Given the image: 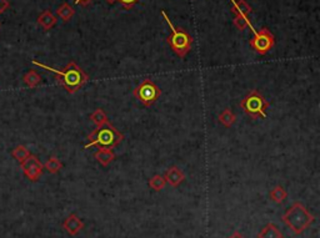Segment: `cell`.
Wrapping results in <instances>:
<instances>
[{
    "instance_id": "ba28073f",
    "label": "cell",
    "mask_w": 320,
    "mask_h": 238,
    "mask_svg": "<svg viewBox=\"0 0 320 238\" xmlns=\"http://www.w3.org/2000/svg\"><path fill=\"white\" fill-rule=\"evenodd\" d=\"M20 166H22V170L25 176L33 182L38 181L39 177L43 175L44 165L40 162V160L34 155H30L24 162L20 163Z\"/></svg>"
},
{
    "instance_id": "cb8c5ba5",
    "label": "cell",
    "mask_w": 320,
    "mask_h": 238,
    "mask_svg": "<svg viewBox=\"0 0 320 238\" xmlns=\"http://www.w3.org/2000/svg\"><path fill=\"white\" fill-rule=\"evenodd\" d=\"M116 1H118V3H120L124 8L132 9L135 4L139 3L140 0H116Z\"/></svg>"
},
{
    "instance_id": "5bb4252c",
    "label": "cell",
    "mask_w": 320,
    "mask_h": 238,
    "mask_svg": "<svg viewBox=\"0 0 320 238\" xmlns=\"http://www.w3.org/2000/svg\"><path fill=\"white\" fill-rule=\"evenodd\" d=\"M258 238H283V233L274 223H268L263 230L259 232Z\"/></svg>"
},
{
    "instance_id": "7c38bea8",
    "label": "cell",
    "mask_w": 320,
    "mask_h": 238,
    "mask_svg": "<svg viewBox=\"0 0 320 238\" xmlns=\"http://www.w3.org/2000/svg\"><path fill=\"white\" fill-rule=\"evenodd\" d=\"M94 157L102 166H108L115 160V153L113 150H108V149H99L97 152L94 153Z\"/></svg>"
},
{
    "instance_id": "52a82bcc",
    "label": "cell",
    "mask_w": 320,
    "mask_h": 238,
    "mask_svg": "<svg viewBox=\"0 0 320 238\" xmlns=\"http://www.w3.org/2000/svg\"><path fill=\"white\" fill-rule=\"evenodd\" d=\"M253 38L250 39L249 44L260 55H265L269 53L275 44V38L273 32L268 28H261L260 30H255L253 32Z\"/></svg>"
},
{
    "instance_id": "603a6c76",
    "label": "cell",
    "mask_w": 320,
    "mask_h": 238,
    "mask_svg": "<svg viewBox=\"0 0 320 238\" xmlns=\"http://www.w3.org/2000/svg\"><path fill=\"white\" fill-rule=\"evenodd\" d=\"M234 25L235 27L238 28V29L240 30V31H242V30H244L245 28H250L251 29V31H255V29H254L253 28V25H251V23H250V20L248 19V16H245V15H237L234 18Z\"/></svg>"
},
{
    "instance_id": "9a60e30c",
    "label": "cell",
    "mask_w": 320,
    "mask_h": 238,
    "mask_svg": "<svg viewBox=\"0 0 320 238\" xmlns=\"http://www.w3.org/2000/svg\"><path fill=\"white\" fill-rule=\"evenodd\" d=\"M235 121H237V116H235V114L233 113L230 109L223 110L220 113V115H219V122H220L224 127H226V129L232 127Z\"/></svg>"
},
{
    "instance_id": "30bf717a",
    "label": "cell",
    "mask_w": 320,
    "mask_h": 238,
    "mask_svg": "<svg viewBox=\"0 0 320 238\" xmlns=\"http://www.w3.org/2000/svg\"><path fill=\"white\" fill-rule=\"evenodd\" d=\"M164 178L167 181V183H169L173 187H178L180 186V183H183L185 179V175L178 166H172L164 175Z\"/></svg>"
},
{
    "instance_id": "2e32d148",
    "label": "cell",
    "mask_w": 320,
    "mask_h": 238,
    "mask_svg": "<svg viewBox=\"0 0 320 238\" xmlns=\"http://www.w3.org/2000/svg\"><path fill=\"white\" fill-rule=\"evenodd\" d=\"M74 14H75V10H74V9L71 8L68 3H63L57 10V15L59 16L60 19H62L64 23L69 22V20L74 16Z\"/></svg>"
},
{
    "instance_id": "44dd1931",
    "label": "cell",
    "mask_w": 320,
    "mask_h": 238,
    "mask_svg": "<svg viewBox=\"0 0 320 238\" xmlns=\"http://www.w3.org/2000/svg\"><path fill=\"white\" fill-rule=\"evenodd\" d=\"M269 196L275 204H282V202H284L285 198L288 197V193H286V191L284 190L282 186H275V187L270 191Z\"/></svg>"
},
{
    "instance_id": "ffe728a7",
    "label": "cell",
    "mask_w": 320,
    "mask_h": 238,
    "mask_svg": "<svg viewBox=\"0 0 320 238\" xmlns=\"http://www.w3.org/2000/svg\"><path fill=\"white\" fill-rule=\"evenodd\" d=\"M44 167H45V170L49 172V174H58V172L63 169V163L60 162V160L58 157L51 156V157H49V160L45 162Z\"/></svg>"
},
{
    "instance_id": "4316f807",
    "label": "cell",
    "mask_w": 320,
    "mask_h": 238,
    "mask_svg": "<svg viewBox=\"0 0 320 238\" xmlns=\"http://www.w3.org/2000/svg\"><path fill=\"white\" fill-rule=\"evenodd\" d=\"M229 238H244V237H243V235H240L239 232H234Z\"/></svg>"
},
{
    "instance_id": "e0dca14e",
    "label": "cell",
    "mask_w": 320,
    "mask_h": 238,
    "mask_svg": "<svg viewBox=\"0 0 320 238\" xmlns=\"http://www.w3.org/2000/svg\"><path fill=\"white\" fill-rule=\"evenodd\" d=\"M23 80H24L25 85L30 89L36 88V86L41 83L40 75H39L36 71H34V70H30V71H28L27 74L24 75V78H23Z\"/></svg>"
},
{
    "instance_id": "ac0fdd59",
    "label": "cell",
    "mask_w": 320,
    "mask_h": 238,
    "mask_svg": "<svg viewBox=\"0 0 320 238\" xmlns=\"http://www.w3.org/2000/svg\"><path fill=\"white\" fill-rule=\"evenodd\" d=\"M90 120L95 123L97 127H100V126L105 125V123H108V116H107V113H105L103 109H97L94 113L90 115Z\"/></svg>"
},
{
    "instance_id": "7402d4cb",
    "label": "cell",
    "mask_w": 320,
    "mask_h": 238,
    "mask_svg": "<svg viewBox=\"0 0 320 238\" xmlns=\"http://www.w3.org/2000/svg\"><path fill=\"white\" fill-rule=\"evenodd\" d=\"M165 185H167V181H165L164 176H162V175H155V176L149 179V186L154 191H162L165 187Z\"/></svg>"
},
{
    "instance_id": "7a4b0ae2",
    "label": "cell",
    "mask_w": 320,
    "mask_h": 238,
    "mask_svg": "<svg viewBox=\"0 0 320 238\" xmlns=\"http://www.w3.org/2000/svg\"><path fill=\"white\" fill-rule=\"evenodd\" d=\"M89 142L84 146V150L89 148L108 149L113 150L124 140V135L110 122L97 127L92 134L88 136Z\"/></svg>"
},
{
    "instance_id": "6da1fadb",
    "label": "cell",
    "mask_w": 320,
    "mask_h": 238,
    "mask_svg": "<svg viewBox=\"0 0 320 238\" xmlns=\"http://www.w3.org/2000/svg\"><path fill=\"white\" fill-rule=\"evenodd\" d=\"M33 64L55 74V75H57L58 83H59L69 94H75L76 91L80 90L89 80L88 74H86L75 61L68 62L67 66L60 70L50 67L48 66V65H44L39 61H35V60L33 61Z\"/></svg>"
},
{
    "instance_id": "8fae6325",
    "label": "cell",
    "mask_w": 320,
    "mask_h": 238,
    "mask_svg": "<svg viewBox=\"0 0 320 238\" xmlns=\"http://www.w3.org/2000/svg\"><path fill=\"white\" fill-rule=\"evenodd\" d=\"M57 22H58L57 16L51 13L50 10L43 11V13L38 16V24L40 25L45 31L53 29V28L57 25Z\"/></svg>"
},
{
    "instance_id": "484cf974",
    "label": "cell",
    "mask_w": 320,
    "mask_h": 238,
    "mask_svg": "<svg viewBox=\"0 0 320 238\" xmlns=\"http://www.w3.org/2000/svg\"><path fill=\"white\" fill-rule=\"evenodd\" d=\"M92 1L93 0H74V3H75L76 5H81V6L89 5Z\"/></svg>"
},
{
    "instance_id": "5b68a950",
    "label": "cell",
    "mask_w": 320,
    "mask_h": 238,
    "mask_svg": "<svg viewBox=\"0 0 320 238\" xmlns=\"http://www.w3.org/2000/svg\"><path fill=\"white\" fill-rule=\"evenodd\" d=\"M240 106L245 111L247 115L253 119H265L266 110L269 107V101H266L265 97L259 92L253 90L240 101Z\"/></svg>"
},
{
    "instance_id": "d4e9b609",
    "label": "cell",
    "mask_w": 320,
    "mask_h": 238,
    "mask_svg": "<svg viewBox=\"0 0 320 238\" xmlns=\"http://www.w3.org/2000/svg\"><path fill=\"white\" fill-rule=\"evenodd\" d=\"M10 4H9L8 0H0V14H3L4 11L8 10Z\"/></svg>"
},
{
    "instance_id": "277c9868",
    "label": "cell",
    "mask_w": 320,
    "mask_h": 238,
    "mask_svg": "<svg viewBox=\"0 0 320 238\" xmlns=\"http://www.w3.org/2000/svg\"><path fill=\"white\" fill-rule=\"evenodd\" d=\"M162 15L165 19V22L169 25L170 30H172V34L168 36V44L170 45L172 50L177 54L179 58H185L188 55V53L190 51L191 45H193V38L190 35L183 29H178V28L174 27L172 22H170L169 16L167 15L165 10H162Z\"/></svg>"
},
{
    "instance_id": "d6986e66",
    "label": "cell",
    "mask_w": 320,
    "mask_h": 238,
    "mask_svg": "<svg viewBox=\"0 0 320 238\" xmlns=\"http://www.w3.org/2000/svg\"><path fill=\"white\" fill-rule=\"evenodd\" d=\"M30 155H32V153H30V151L28 150L25 146H23V145L16 146V148H14V150L11 151V156H13V157L15 158V160L18 161L19 163L24 162V161L27 160Z\"/></svg>"
},
{
    "instance_id": "9c48e42d",
    "label": "cell",
    "mask_w": 320,
    "mask_h": 238,
    "mask_svg": "<svg viewBox=\"0 0 320 238\" xmlns=\"http://www.w3.org/2000/svg\"><path fill=\"white\" fill-rule=\"evenodd\" d=\"M63 228L69 233L70 236H76L84 228V222L76 214H70L63 222Z\"/></svg>"
},
{
    "instance_id": "8992f818",
    "label": "cell",
    "mask_w": 320,
    "mask_h": 238,
    "mask_svg": "<svg viewBox=\"0 0 320 238\" xmlns=\"http://www.w3.org/2000/svg\"><path fill=\"white\" fill-rule=\"evenodd\" d=\"M134 96L139 100L144 106L149 107L153 106L156 102V100L162 95V90L159 89V86L154 83L150 79H145L143 83L138 85L133 91Z\"/></svg>"
},
{
    "instance_id": "4fadbf2b",
    "label": "cell",
    "mask_w": 320,
    "mask_h": 238,
    "mask_svg": "<svg viewBox=\"0 0 320 238\" xmlns=\"http://www.w3.org/2000/svg\"><path fill=\"white\" fill-rule=\"evenodd\" d=\"M230 3H232V13L234 14L235 16L237 15L248 16L251 11H253V8H251L245 0H230Z\"/></svg>"
},
{
    "instance_id": "3957f363",
    "label": "cell",
    "mask_w": 320,
    "mask_h": 238,
    "mask_svg": "<svg viewBox=\"0 0 320 238\" xmlns=\"http://www.w3.org/2000/svg\"><path fill=\"white\" fill-rule=\"evenodd\" d=\"M282 219L295 235H300L314 222V216L300 202H295L286 209Z\"/></svg>"
},
{
    "instance_id": "83f0119b",
    "label": "cell",
    "mask_w": 320,
    "mask_h": 238,
    "mask_svg": "<svg viewBox=\"0 0 320 238\" xmlns=\"http://www.w3.org/2000/svg\"><path fill=\"white\" fill-rule=\"evenodd\" d=\"M105 1H107V3H108V4H110V5H111V4H114V3H115L116 0H105Z\"/></svg>"
}]
</instances>
